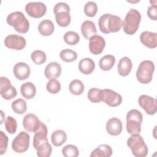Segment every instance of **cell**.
<instances>
[{"mask_svg": "<svg viewBox=\"0 0 157 157\" xmlns=\"http://www.w3.org/2000/svg\"><path fill=\"white\" fill-rule=\"evenodd\" d=\"M105 46L104 39L99 35H94L89 39V49L93 55L101 54Z\"/></svg>", "mask_w": 157, "mask_h": 157, "instance_id": "14", "label": "cell"}, {"mask_svg": "<svg viewBox=\"0 0 157 157\" xmlns=\"http://www.w3.org/2000/svg\"><path fill=\"white\" fill-rule=\"evenodd\" d=\"M5 128L9 133L14 134L17 128V120L13 117L8 116L5 121Z\"/></svg>", "mask_w": 157, "mask_h": 157, "instance_id": "37", "label": "cell"}, {"mask_svg": "<svg viewBox=\"0 0 157 157\" xmlns=\"http://www.w3.org/2000/svg\"><path fill=\"white\" fill-rule=\"evenodd\" d=\"M6 21L8 25L13 26L19 33H26L29 30V21L21 12L16 11L10 13L8 15Z\"/></svg>", "mask_w": 157, "mask_h": 157, "instance_id": "3", "label": "cell"}, {"mask_svg": "<svg viewBox=\"0 0 157 157\" xmlns=\"http://www.w3.org/2000/svg\"><path fill=\"white\" fill-rule=\"evenodd\" d=\"M147 15L148 17L153 20H157V6L156 5H151L148 7L147 10Z\"/></svg>", "mask_w": 157, "mask_h": 157, "instance_id": "42", "label": "cell"}, {"mask_svg": "<svg viewBox=\"0 0 157 157\" xmlns=\"http://www.w3.org/2000/svg\"><path fill=\"white\" fill-rule=\"evenodd\" d=\"M64 40L68 45H74L79 42L80 37L77 33L72 31H69L64 34Z\"/></svg>", "mask_w": 157, "mask_h": 157, "instance_id": "33", "label": "cell"}, {"mask_svg": "<svg viewBox=\"0 0 157 157\" xmlns=\"http://www.w3.org/2000/svg\"><path fill=\"white\" fill-rule=\"evenodd\" d=\"M155 71V64L150 60L142 61L136 71L137 80L143 84H147L152 80L153 73Z\"/></svg>", "mask_w": 157, "mask_h": 157, "instance_id": "6", "label": "cell"}, {"mask_svg": "<svg viewBox=\"0 0 157 157\" xmlns=\"http://www.w3.org/2000/svg\"><path fill=\"white\" fill-rule=\"evenodd\" d=\"M30 73V67L25 63L19 62L13 66V74L15 77L20 80L27 79L29 77Z\"/></svg>", "mask_w": 157, "mask_h": 157, "instance_id": "16", "label": "cell"}, {"mask_svg": "<svg viewBox=\"0 0 157 157\" xmlns=\"http://www.w3.org/2000/svg\"><path fill=\"white\" fill-rule=\"evenodd\" d=\"M140 42L150 48H155L157 46V33L150 31H144L140 36Z\"/></svg>", "mask_w": 157, "mask_h": 157, "instance_id": "18", "label": "cell"}, {"mask_svg": "<svg viewBox=\"0 0 157 157\" xmlns=\"http://www.w3.org/2000/svg\"><path fill=\"white\" fill-rule=\"evenodd\" d=\"M36 150L37 155L39 157H48L52 154V147L51 145L47 142L40 145Z\"/></svg>", "mask_w": 157, "mask_h": 157, "instance_id": "32", "label": "cell"}, {"mask_svg": "<svg viewBox=\"0 0 157 157\" xmlns=\"http://www.w3.org/2000/svg\"><path fill=\"white\" fill-rule=\"evenodd\" d=\"M115 58L112 55H106L102 57L99 62V67L103 71H109L114 66Z\"/></svg>", "mask_w": 157, "mask_h": 157, "instance_id": "27", "label": "cell"}, {"mask_svg": "<svg viewBox=\"0 0 157 157\" xmlns=\"http://www.w3.org/2000/svg\"><path fill=\"white\" fill-rule=\"evenodd\" d=\"M54 29L55 27L53 22L48 19L42 20L38 25L39 33L44 36H50L53 33Z\"/></svg>", "mask_w": 157, "mask_h": 157, "instance_id": "23", "label": "cell"}, {"mask_svg": "<svg viewBox=\"0 0 157 157\" xmlns=\"http://www.w3.org/2000/svg\"><path fill=\"white\" fill-rule=\"evenodd\" d=\"M81 32L86 39H90L92 36L96 35L97 29L94 22L91 20H85L81 26Z\"/></svg>", "mask_w": 157, "mask_h": 157, "instance_id": "20", "label": "cell"}, {"mask_svg": "<svg viewBox=\"0 0 157 157\" xmlns=\"http://www.w3.org/2000/svg\"><path fill=\"white\" fill-rule=\"evenodd\" d=\"M0 81V94L4 99L10 100L17 96V92L15 88L12 85L10 81L7 77H1Z\"/></svg>", "mask_w": 157, "mask_h": 157, "instance_id": "10", "label": "cell"}, {"mask_svg": "<svg viewBox=\"0 0 157 157\" xmlns=\"http://www.w3.org/2000/svg\"><path fill=\"white\" fill-rule=\"evenodd\" d=\"M11 107L15 113L20 115L23 114L27 110L26 102L21 98L13 101Z\"/></svg>", "mask_w": 157, "mask_h": 157, "instance_id": "30", "label": "cell"}, {"mask_svg": "<svg viewBox=\"0 0 157 157\" xmlns=\"http://www.w3.org/2000/svg\"><path fill=\"white\" fill-rule=\"evenodd\" d=\"M138 102L139 105L147 114L152 115L156 113L157 110V102L155 98L145 94H142L139 98Z\"/></svg>", "mask_w": 157, "mask_h": 157, "instance_id": "11", "label": "cell"}, {"mask_svg": "<svg viewBox=\"0 0 157 157\" xmlns=\"http://www.w3.org/2000/svg\"><path fill=\"white\" fill-rule=\"evenodd\" d=\"M69 89L74 95L78 96L82 94L84 91V85L82 81L78 79H74L71 82L69 86Z\"/></svg>", "mask_w": 157, "mask_h": 157, "instance_id": "28", "label": "cell"}, {"mask_svg": "<svg viewBox=\"0 0 157 157\" xmlns=\"http://www.w3.org/2000/svg\"><path fill=\"white\" fill-rule=\"evenodd\" d=\"M123 129V125L121 120L116 117H113L109 119L106 124V130L111 136L119 135Z\"/></svg>", "mask_w": 157, "mask_h": 157, "instance_id": "17", "label": "cell"}, {"mask_svg": "<svg viewBox=\"0 0 157 157\" xmlns=\"http://www.w3.org/2000/svg\"><path fill=\"white\" fill-rule=\"evenodd\" d=\"M25 10L30 17L38 18L45 15L47 7L41 2H30L26 5Z\"/></svg>", "mask_w": 157, "mask_h": 157, "instance_id": "9", "label": "cell"}, {"mask_svg": "<svg viewBox=\"0 0 157 157\" xmlns=\"http://www.w3.org/2000/svg\"><path fill=\"white\" fill-rule=\"evenodd\" d=\"M66 139L67 135L66 132L61 129L53 131L51 136L52 143L55 147L61 146L66 141Z\"/></svg>", "mask_w": 157, "mask_h": 157, "instance_id": "26", "label": "cell"}, {"mask_svg": "<svg viewBox=\"0 0 157 157\" xmlns=\"http://www.w3.org/2000/svg\"><path fill=\"white\" fill-rule=\"evenodd\" d=\"M127 145L136 157H145L148 154V147L140 134L131 135L127 140Z\"/></svg>", "mask_w": 157, "mask_h": 157, "instance_id": "5", "label": "cell"}, {"mask_svg": "<svg viewBox=\"0 0 157 157\" xmlns=\"http://www.w3.org/2000/svg\"><path fill=\"white\" fill-rule=\"evenodd\" d=\"M64 11L69 12L70 7L69 5H67L66 3L63 2H60L57 3L53 8V12L55 14L60 12H64Z\"/></svg>", "mask_w": 157, "mask_h": 157, "instance_id": "41", "label": "cell"}, {"mask_svg": "<svg viewBox=\"0 0 157 157\" xmlns=\"http://www.w3.org/2000/svg\"><path fill=\"white\" fill-rule=\"evenodd\" d=\"M41 121L38 117L33 113L26 114L23 120V126L25 130L28 132H35L37 131L40 126Z\"/></svg>", "mask_w": 157, "mask_h": 157, "instance_id": "13", "label": "cell"}, {"mask_svg": "<svg viewBox=\"0 0 157 157\" xmlns=\"http://www.w3.org/2000/svg\"><path fill=\"white\" fill-rule=\"evenodd\" d=\"M112 155V150L110 146L107 144L99 145L91 153V157H109Z\"/></svg>", "mask_w": 157, "mask_h": 157, "instance_id": "25", "label": "cell"}, {"mask_svg": "<svg viewBox=\"0 0 157 157\" xmlns=\"http://www.w3.org/2000/svg\"><path fill=\"white\" fill-rule=\"evenodd\" d=\"M47 133L48 131L46 125L41 122L39 129L35 132L33 137V147L35 149H37L42 144L48 142Z\"/></svg>", "mask_w": 157, "mask_h": 157, "instance_id": "15", "label": "cell"}, {"mask_svg": "<svg viewBox=\"0 0 157 157\" xmlns=\"http://www.w3.org/2000/svg\"><path fill=\"white\" fill-rule=\"evenodd\" d=\"M143 116L142 113L136 109L129 110L126 114V130L131 135L139 134L141 131V124Z\"/></svg>", "mask_w": 157, "mask_h": 157, "instance_id": "4", "label": "cell"}, {"mask_svg": "<svg viewBox=\"0 0 157 157\" xmlns=\"http://www.w3.org/2000/svg\"><path fill=\"white\" fill-rule=\"evenodd\" d=\"M95 68L94 61L90 58L82 59L78 63L79 71L83 74L88 75L93 72Z\"/></svg>", "mask_w": 157, "mask_h": 157, "instance_id": "22", "label": "cell"}, {"mask_svg": "<svg viewBox=\"0 0 157 157\" xmlns=\"http://www.w3.org/2000/svg\"><path fill=\"white\" fill-rule=\"evenodd\" d=\"M101 90L97 88H92L89 90L87 96L88 99L93 102V103H98L101 102V99L99 98V93Z\"/></svg>", "mask_w": 157, "mask_h": 157, "instance_id": "39", "label": "cell"}, {"mask_svg": "<svg viewBox=\"0 0 157 157\" xmlns=\"http://www.w3.org/2000/svg\"><path fill=\"white\" fill-rule=\"evenodd\" d=\"M55 19L59 26L66 27L70 24L71 15L68 12H60L55 14Z\"/></svg>", "mask_w": 157, "mask_h": 157, "instance_id": "29", "label": "cell"}, {"mask_svg": "<svg viewBox=\"0 0 157 157\" xmlns=\"http://www.w3.org/2000/svg\"><path fill=\"white\" fill-rule=\"evenodd\" d=\"M99 98L101 101L104 102L110 107H117L120 105L122 102L121 96L110 89L101 90Z\"/></svg>", "mask_w": 157, "mask_h": 157, "instance_id": "7", "label": "cell"}, {"mask_svg": "<svg viewBox=\"0 0 157 157\" xmlns=\"http://www.w3.org/2000/svg\"><path fill=\"white\" fill-rule=\"evenodd\" d=\"M98 12V6L96 2L93 1L87 2L84 6V12L85 15L90 17L95 16Z\"/></svg>", "mask_w": 157, "mask_h": 157, "instance_id": "36", "label": "cell"}, {"mask_svg": "<svg viewBox=\"0 0 157 157\" xmlns=\"http://www.w3.org/2000/svg\"><path fill=\"white\" fill-rule=\"evenodd\" d=\"M121 18L117 15L105 13L101 16L98 21L100 31L104 34L117 33L122 27Z\"/></svg>", "mask_w": 157, "mask_h": 157, "instance_id": "1", "label": "cell"}, {"mask_svg": "<svg viewBox=\"0 0 157 157\" xmlns=\"http://www.w3.org/2000/svg\"><path fill=\"white\" fill-rule=\"evenodd\" d=\"M61 73V67L56 62H52L47 65L45 68L44 74L47 78L55 79L58 78Z\"/></svg>", "mask_w": 157, "mask_h": 157, "instance_id": "19", "label": "cell"}, {"mask_svg": "<svg viewBox=\"0 0 157 157\" xmlns=\"http://www.w3.org/2000/svg\"><path fill=\"white\" fill-rule=\"evenodd\" d=\"M30 137L29 134L24 131L20 132L13 140L12 148L17 153H23L26 151L29 146Z\"/></svg>", "mask_w": 157, "mask_h": 157, "instance_id": "8", "label": "cell"}, {"mask_svg": "<svg viewBox=\"0 0 157 157\" xmlns=\"http://www.w3.org/2000/svg\"><path fill=\"white\" fill-rule=\"evenodd\" d=\"M62 153L65 157H77L79 155V151L76 146L69 144L63 148Z\"/></svg>", "mask_w": 157, "mask_h": 157, "instance_id": "35", "label": "cell"}, {"mask_svg": "<svg viewBox=\"0 0 157 157\" xmlns=\"http://www.w3.org/2000/svg\"><path fill=\"white\" fill-rule=\"evenodd\" d=\"M132 67V64L130 58L127 56L123 57L120 59L118 64L117 68L118 74L121 76L125 77L130 73Z\"/></svg>", "mask_w": 157, "mask_h": 157, "instance_id": "21", "label": "cell"}, {"mask_svg": "<svg viewBox=\"0 0 157 157\" xmlns=\"http://www.w3.org/2000/svg\"><path fill=\"white\" fill-rule=\"evenodd\" d=\"M59 56L63 61L67 63H69V62H72L77 59V54L75 51L66 48L60 52Z\"/></svg>", "mask_w": 157, "mask_h": 157, "instance_id": "31", "label": "cell"}, {"mask_svg": "<svg viewBox=\"0 0 157 157\" xmlns=\"http://www.w3.org/2000/svg\"><path fill=\"white\" fill-rule=\"evenodd\" d=\"M31 58L33 61L37 65L44 63L47 59L45 53L43 51L39 50H36L33 52L31 55Z\"/></svg>", "mask_w": 157, "mask_h": 157, "instance_id": "34", "label": "cell"}, {"mask_svg": "<svg viewBox=\"0 0 157 157\" xmlns=\"http://www.w3.org/2000/svg\"><path fill=\"white\" fill-rule=\"evenodd\" d=\"M8 145V137L2 131H0V155L6 153Z\"/></svg>", "mask_w": 157, "mask_h": 157, "instance_id": "40", "label": "cell"}, {"mask_svg": "<svg viewBox=\"0 0 157 157\" xmlns=\"http://www.w3.org/2000/svg\"><path fill=\"white\" fill-rule=\"evenodd\" d=\"M47 91L52 94H56L61 90V85L56 79H50L47 83Z\"/></svg>", "mask_w": 157, "mask_h": 157, "instance_id": "38", "label": "cell"}, {"mask_svg": "<svg viewBox=\"0 0 157 157\" xmlns=\"http://www.w3.org/2000/svg\"><path fill=\"white\" fill-rule=\"evenodd\" d=\"M21 95L27 99L33 98L36 93V88L35 85L29 82L23 83L20 87Z\"/></svg>", "mask_w": 157, "mask_h": 157, "instance_id": "24", "label": "cell"}, {"mask_svg": "<svg viewBox=\"0 0 157 157\" xmlns=\"http://www.w3.org/2000/svg\"><path fill=\"white\" fill-rule=\"evenodd\" d=\"M26 44V39L23 36L17 34L8 35L4 40V44L7 47L17 50L23 49Z\"/></svg>", "mask_w": 157, "mask_h": 157, "instance_id": "12", "label": "cell"}, {"mask_svg": "<svg viewBox=\"0 0 157 157\" xmlns=\"http://www.w3.org/2000/svg\"><path fill=\"white\" fill-rule=\"evenodd\" d=\"M141 20V15L139 11L131 9L122 23L123 31L128 35H132L137 31Z\"/></svg>", "mask_w": 157, "mask_h": 157, "instance_id": "2", "label": "cell"}]
</instances>
